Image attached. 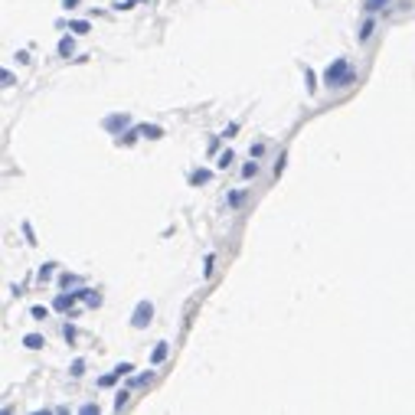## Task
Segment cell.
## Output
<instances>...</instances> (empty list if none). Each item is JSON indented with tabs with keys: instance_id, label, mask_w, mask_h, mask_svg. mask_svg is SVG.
<instances>
[{
	"instance_id": "cell-1",
	"label": "cell",
	"mask_w": 415,
	"mask_h": 415,
	"mask_svg": "<svg viewBox=\"0 0 415 415\" xmlns=\"http://www.w3.org/2000/svg\"><path fill=\"white\" fill-rule=\"evenodd\" d=\"M324 82L330 88L333 85H347L350 82V63L347 59H333V66H327V72H324Z\"/></svg>"
},
{
	"instance_id": "cell-2",
	"label": "cell",
	"mask_w": 415,
	"mask_h": 415,
	"mask_svg": "<svg viewBox=\"0 0 415 415\" xmlns=\"http://www.w3.org/2000/svg\"><path fill=\"white\" fill-rule=\"evenodd\" d=\"M151 321H154V304H151V301H137L134 314H131V327H134V330H144Z\"/></svg>"
},
{
	"instance_id": "cell-3",
	"label": "cell",
	"mask_w": 415,
	"mask_h": 415,
	"mask_svg": "<svg viewBox=\"0 0 415 415\" xmlns=\"http://www.w3.org/2000/svg\"><path fill=\"white\" fill-rule=\"evenodd\" d=\"M128 373H134V366H131V363H118L108 376H102V379H98V386H102V389H108V386H114L118 379H125Z\"/></svg>"
},
{
	"instance_id": "cell-4",
	"label": "cell",
	"mask_w": 415,
	"mask_h": 415,
	"mask_svg": "<svg viewBox=\"0 0 415 415\" xmlns=\"http://www.w3.org/2000/svg\"><path fill=\"white\" fill-rule=\"evenodd\" d=\"M128 121H131L128 111H118V114H108V118L102 121V128H105V131H114V134H121V131L128 128Z\"/></svg>"
},
{
	"instance_id": "cell-5",
	"label": "cell",
	"mask_w": 415,
	"mask_h": 415,
	"mask_svg": "<svg viewBox=\"0 0 415 415\" xmlns=\"http://www.w3.org/2000/svg\"><path fill=\"white\" fill-rule=\"evenodd\" d=\"M72 301H75V291H72V294H59L56 301H52V307H56V311H69Z\"/></svg>"
},
{
	"instance_id": "cell-6",
	"label": "cell",
	"mask_w": 415,
	"mask_h": 415,
	"mask_svg": "<svg viewBox=\"0 0 415 415\" xmlns=\"http://www.w3.org/2000/svg\"><path fill=\"white\" fill-rule=\"evenodd\" d=\"M137 134H141V128H131V131H121L118 134V144H125V147H131L137 141Z\"/></svg>"
},
{
	"instance_id": "cell-7",
	"label": "cell",
	"mask_w": 415,
	"mask_h": 415,
	"mask_svg": "<svg viewBox=\"0 0 415 415\" xmlns=\"http://www.w3.org/2000/svg\"><path fill=\"white\" fill-rule=\"evenodd\" d=\"M43 343H46V340H43L39 333H26V337H23V347H26V350H39Z\"/></svg>"
},
{
	"instance_id": "cell-8",
	"label": "cell",
	"mask_w": 415,
	"mask_h": 415,
	"mask_svg": "<svg viewBox=\"0 0 415 415\" xmlns=\"http://www.w3.org/2000/svg\"><path fill=\"white\" fill-rule=\"evenodd\" d=\"M72 49H75V43H72V36H63V39H59V56H72Z\"/></svg>"
},
{
	"instance_id": "cell-9",
	"label": "cell",
	"mask_w": 415,
	"mask_h": 415,
	"mask_svg": "<svg viewBox=\"0 0 415 415\" xmlns=\"http://www.w3.org/2000/svg\"><path fill=\"white\" fill-rule=\"evenodd\" d=\"M209 176H213L209 170H193V173H190V183H193V187H200V183H206Z\"/></svg>"
},
{
	"instance_id": "cell-10",
	"label": "cell",
	"mask_w": 415,
	"mask_h": 415,
	"mask_svg": "<svg viewBox=\"0 0 415 415\" xmlns=\"http://www.w3.org/2000/svg\"><path fill=\"white\" fill-rule=\"evenodd\" d=\"M141 134H144V137H151V141H154V137H161V134H164V131H161V128H157V125H141Z\"/></svg>"
},
{
	"instance_id": "cell-11",
	"label": "cell",
	"mask_w": 415,
	"mask_h": 415,
	"mask_svg": "<svg viewBox=\"0 0 415 415\" xmlns=\"http://www.w3.org/2000/svg\"><path fill=\"white\" fill-rule=\"evenodd\" d=\"M167 360V343H157V350H154V357H151V363L157 366V363H164Z\"/></svg>"
},
{
	"instance_id": "cell-12",
	"label": "cell",
	"mask_w": 415,
	"mask_h": 415,
	"mask_svg": "<svg viewBox=\"0 0 415 415\" xmlns=\"http://www.w3.org/2000/svg\"><path fill=\"white\" fill-rule=\"evenodd\" d=\"M386 4H389V0H363V10H369V13H376V10H383Z\"/></svg>"
},
{
	"instance_id": "cell-13",
	"label": "cell",
	"mask_w": 415,
	"mask_h": 415,
	"mask_svg": "<svg viewBox=\"0 0 415 415\" xmlns=\"http://www.w3.org/2000/svg\"><path fill=\"white\" fill-rule=\"evenodd\" d=\"M373 36V20H366L363 26H360V33H357V39H369Z\"/></svg>"
},
{
	"instance_id": "cell-14",
	"label": "cell",
	"mask_w": 415,
	"mask_h": 415,
	"mask_svg": "<svg viewBox=\"0 0 415 415\" xmlns=\"http://www.w3.org/2000/svg\"><path fill=\"white\" fill-rule=\"evenodd\" d=\"M52 268H56V265H52V262H49V265H43L36 278H39V281H49V278H52Z\"/></svg>"
},
{
	"instance_id": "cell-15",
	"label": "cell",
	"mask_w": 415,
	"mask_h": 415,
	"mask_svg": "<svg viewBox=\"0 0 415 415\" xmlns=\"http://www.w3.org/2000/svg\"><path fill=\"white\" fill-rule=\"evenodd\" d=\"M69 30H72V33H88V20H72Z\"/></svg>"
},
{
	"instance_id": "cell-16",
	"label": "cell",
	"mask_w": 415,
	"mask_h": 415,
	"mask_svg": "<svg viewBox=\"0 0 415 415\" xmlns=\"http://www.w3.org/2000/svg\"><path fill=\"white\" fill-rule=\"evenodd\" d=\"M78 285V275H69V271H66V275H63V288H75Z\"/></svg>"
},
{
	"instance_id": "cell-17",
	"label": "cell",
	"mask_w": 415,
	"mask_h": 415,
	"mask_svg": "<svg viewBox=\"0 0 415 415\" xmlns=\"http://www.w3.org/2000/svg\"><path fill=\"white\" fill-rule=\"evenodd\" d=\"M255 173H259V164H245V167H242V176H245V180H249V176H255Z\"/></svg>"
},
{
	"instance_id": "cell-18",
	"label": "cell",
	"mask_w": 415,
	"mask_h": 415,
	"mask_svg": "<svg viewBox=\"0 0 415 415\" xmlns=\"http://www.w3.org/2000/svg\"><path fill=\"white\" fill-rule=\"evenodd\" d=\"M82 369H85V360H75V363H72V369H69V373H72V376H82Z\"/></svg>"
},
{
	"instance_id": "cell-19",
	"label": "cell",
	"mask_w": 415,
	"mask_h": 415,
	"mask_svg": "<svg viewBox=\"0 0 415 415\" xmlns=\"http://www.w3.org/2000/svg\"><path fill=\"white\" fill-rule=\"evenodd\" d=\"M232 161H235V154H232V151H226L223 157H219V167H229V164H232Z\"/></svg>"
},
{
	"instance_id": "cell-20",
	"label": "cell",
	"mask_w": 415,
	"mask_h": 415,
	"mask_svg": "<svg viewBox=\"0 0 415 415\" xmlns=\"http://www.w3.org/2000/svg\"><path fill=\"white\" fill-rule=\"evenodd\" d=\"M33 317H36V321H43V317H46L49 311H46V307H43V304H36V307H33V311H30Z\"/></svg>"
},
{
	"instance_id": "cell-21",
	"label": "cell",
	"mask_w": 415,
	"mask_h": 415,
	"mask_svg": "<svg viewBox=\"0 0 415 415\" xmlns=\"http://www.w3.org/2000/svg\"><path fill=\"white\" fill-rule=\"evenodd\" d=\"M134 4H141V0H118V4H114V7H118V10H131V7H134Z\"/></svg>"
},
{
	"instance_id": "cell-22",
	"label": "cell",
	"mask_w": 415,
	"mask_h": 415,
	"mask_svg": "<svg viewBox=\"0 0 415 415\" xmlns=\"http://www.w3.org/2000/svg\"><path fill=\"white\" fill-rule=\"evenodd\" d=\"M304 82H307V92H314V88H317V85H314V72H311V69L304 72Z\"/></svg>"
},
{
	"instance_id": "cell-23",
	"label": "cell",
	"mask_w": 415,
	"mask_h": 415,
	"mask_svg": "<svg viewBox=\"0 0 415 415\" xmlns=\"http://www.w3.org/2000/svg\"><path fill=\"white\" fill-rule=\"evenodd\" d=\"M63 333H66V340H69V343L75 340V327H72V324H66V327H63Z\"/></svg>"
},
{
	"instance_id": "cell-24",
	"label": "cell",
	"mask_w": 415,
	"mask_h": 415,
	"mask_svg": "<svg viewBox=\"0 0 415 415\" xmlns=\"http://www.w3.org/2000/svg\"><path fill=\"white\" fill-rule=\"evenodd\" d=\"M125 402H128V392H118V399H114V409H125Z\"/></svg>"
},
{
	"instance_id": "cell-25",
	"label": "cell",
	"mask_w": 415,
	"mask_h": 415,
	"mask_svg": "<svg viewBox=\"0 0 415 415\" xmlns=\"http://www.w3.org/2000/svg\"><path fill=\"white\" fill-rule=\"evenodd\" d=\"M213 262H216L213 255H206V262H203V271H206V275H209V271H213Z\"/></svg>"
},
{
	"instance_id": "cell-26",
	"label": "cell",
	"mask_w": 415,
	"mask_h": 415,
	"mask_svg": "<svg viewBox=\"0 0 415 415\" xmlns=\"http://www.w3.org/2000/svg\"><path fill=\"white\" fill-rule=\"evenodd\" d=\"M63 7H66V10H72V7H78V0H63Z\"/></svg>"
}]
</instances>
